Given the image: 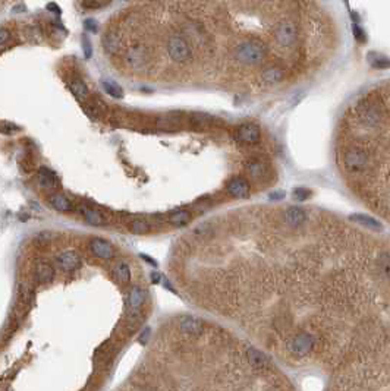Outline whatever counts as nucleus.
<instances>
[{
  "instance_id": "19",
  "label": "nucleus",
  "mask_w": 390,
  "mask_h": 391,
  "mask_svg": "<svg viewBox=\"0 0 390 391\" xmlns=\"http://www.w3.org/2000/svg\"><path fill=\"white\" fill-rule=\"evenodd\" d=\"M48 202H50V205L54 209H57L60 212H69V211L73 209V205L70 204V201L65 195H62V193H53V195H50L48 196Z\"/></svg>"
},
{
  "instance_id": "20",
  "label": "nucleus",
  "mask_w": 390,
  "mask_h": 391,
  "mask_svg": "<svg viewBox=\"0 0 390 391\" xmlns=\"http://www.w3.org/2000/svg\"><path fill=\"white\" fill-rule=\"evenodd\" d=\"M53 275H54V271H53V267L44 261L38 262L37 267H35V278L38 283H50L53 280Z\"/></svg>"
},
{
  "instance_id": "9",
  "label": "nucleus",
  "mask_w": 390,
  "mask_h": 391,
  "mask_svg": "<svg viewBox=\"0 0 390 391\" xmlns=\"http://www.w3.org/2000/svg\"><path fill=\"white\" fill-rule=\"evenodd\" d=\"M88 246H89L91 252L95 256L101 258V259H111L114 256V253H116V250L111 246V243L107 242V240H104V239H100V237L91 239L89 243H88Z\"/></svg>"
},
{
  "instance_id": "5",
  "label": "nucleus",
  "mask_w": 390,
  "mask_h": 391,
  "mask_svg": "<svg viewBox=\"0 0 390 391\" xmlns=\"http://www.w3.org/2000/svg\"><path fill=\"white\" fill-rule=\"evenodd\" d=\"M150 60H151V54L145 45H133V47L128 48L126 54H125L126 64L135 70L147 67Z\"/></svg>"
},
{
  "instance_id": "16",
  "label": "nucleus",
  "mask_w": 390,
  "mask_h": 391,
  "mask_svg": "<svg viewBox=\"0 0 390 391\" xmlns=\"http://www.w3.org/2000/svg\"><path fill=\"white\" fill-rule=\"evenodd\" d=\"M148 293L147 290L138 287V286H133L129 291V312H139V308L141 305L145 302Z\"/></svg>"
},
{
  "instance_id": "8",
  "label": "nucleus",
  "mask_w": 390,
  "mask_h": 391,
  "mask_svg": "<svg viewBox=\"0 0 390 391\" xmlns=\"http://www.w3.org/2000/svg\"><path fill=\"white\" fill-rule=\"evenodd\" d=\"M236 139L245 145H254L260 141V127L254 123L240 124L236 129Z\"/></svg>"
},
{
  "instance_id": "31",
  "label": "nucleus",
  "mask_w": 390,
  "mask_h": 391,
  "mask_svg": "<svg viewBox=\"0 0 390 391\" xmlns=\"http://www.w3.org/2000/svg\"><path fill=\"white\" fill-rule=\"evenodd\" d=\"M371 60V64L372 67L375 69H387L390 67V60L384 56H375L374 59H369Z\"/></svg>"
},
{
  "instance_id": "21",
  "label": "nucleus",
  "mask_w": 390,
  "mask_h": 391,
  "mask_svg": "<svg viewBox=\"0 0 390 391\" xmlns=\"http://www.w3.org/2000/svg\"><path fill=\"white\" fill-rule=\"evenodd\" d=\"M350 221L356 223V224H361L367 228H371V230H381V224L380 221H377L375 218L369 217V215H365V214H352L350 217Z\"/></svg>"
},
{
  "instance_id": "13",
  "label": "nucleus",
  "mask_w": 390,
  "mask_h": 391,
  "mask_svg": "<svg viewBox=\"0 0 390 391\" xmlns=\"http://www.w3.org/2000/svg\"><path fill=\"white\" fill-rule=\"evenodd\" d=\"M246 171L248 174L255 179V180H264L268 176V168L267 164L258 158H252L246 163Z\"/></svg>"
},
{
  "instance_id": "23",
  "label": "nucleus",
  "mask_w": 390,
  "mask_h": 391,
  "mask_svg": "<svg viewBox=\"0 0 390 391\" xmlns=\"http://www.w3.org/2000/svg\"><path fill=\"white\" fill-rule=\"evenodd\" d=\"M56 176L51 170L41 167L38 170V185L44 189H53L56 186Z\"/></svg>"
},
{
  "instance_id": "33",
  "label": "nucleus",
  "mask_w": 390,
  "mask_h": 391,
  "mask_svg": "<svg viewBox=\"0 0 390 391\" xmlns=\"http://www.w3.org/2000/svg\"><path fill=\"white\" fill-rule=\"evenodd\" d=\"M110 0H82V6L85 9H97L103 4H107Z\"/></svg>"
},
{
  "instance_id": "30",
  "label": "nucleus",
  "mask_w": 390,
  "mask_h": 391,
  "mask_svg": "<svg viewBox=\"0 0 390 391\" xmlns=\"http://www.w3.org/2000/svg\"><path fill=\"white\" fill-rule=\"evenodd\" d=\"M189 122L194 127H207L211 123V119L204 114H192Z\"/></svg>"
},
{
  "instance_id": "39",
  "label": "nucleus",
  "mask_w": 390,
  "mask_h": 391,
  "mask_svg": "<svg viewBox=\"0 0 390 391\" xmlns=\"http://www.w3.org/2000/svg\"><path fill=\"white\" fill-rule=\"evenodd\" d=\"M45 9H47V10H50V12H53L54 15H60V12H62V9H60V7L56 4V3H53V1H51V3H48V4L45 6Z\"/></svg>"
},
{
  "instance_id": "27",
  "label": "nucleus",
  "mask_w": 390,
  "mask_h": 391,
  "mask_svg": "<svg viewBox=\"0 0 390 391\" xmlns=\"http://www.w3.org/2000/svg\"><path fill=\"white\" fill-rule=\"evenodd\" d=\"M103 88H104V91H106L110 97H113V98H122V97H123V89H122V86L117 85L116 82L110 81V79H104V81H103Z\"/></svg>"
},
{
  "instance_id": "6",
  "label": "nucleus",
  "mask_w": 390,
  "mask_h": 391,
  "mask_svg": "<svg viewBox=\"0 0 390 391\" xmlns=\"http://www.w3.org/2000/svg\"><path fill=\"white\" fill-rule=\"evenodd\" d=\"M314 347V337L309 332H298L287 344V349L295 356H306Z\"/></svg>"
},
{
  "instance_id": "18",
  "label": "nucleus",
  "mask_w": 390,
  "mask_h": 391,
  "mask_svg": "<svg viewBox=\"0 0 390 391\" xmlns=\"http://www.w3.org/2000/svg\"><path fill=\"white\" fill-rule=\"evenodd\" d=\"M283 78H284V70L280 66H268L261 72V79L265 83H279Z\"/></svg>"
},
{
  "instance_id": "37",
  "label": "nucleus",
  "mask_w": 390,
  "mask_h": 391,
  "mask_svg": "<svg viewBox=\"0 0 390 391\" xmlns=\"http://www.w3.org/2000/svg\"><path fill=\"white\" fill-rule=\"evenodd\" d=\"M84 28L87 29V31H89V32H97V29H98V25H97V21H94V19H85L84 21Z\"/></svg>"
},
{
  "instance_id": "34",
  "label": "nucleus",
  "mask_w": 390,
  "mask_h": 391,
  "mask_svg": "<svg viewBox=\"0 0 390 391\" xmlns=\"http://www.w3.org/2000/svg\"><path fill=\"white\" fill-rule=\"evenodd\" d=\"M19 130V127L15 124V123H10V122H1V132L3 133H6V135H9V133H13V132H18Z\"/></svg>"
},
{
  "instance_id": "12",
  "label": "nucleus",
  "mask_w": 390,
  "mask_h": 391,
  "mask_svg": "<svg viewBox=\"0 0 390 391\" xmlns=\"http://www.w3.org/2000/svg\"><path fill=\"white\" fill-rule=\"evenodd\" d=\"M226 190L235 198H245L249 193V183L243 177H233L227 182Z\"/></svg>"
},
{
  "instance_id": "2",
  "label": "nucleus",
  "mask_w": 390,
  "mask_h": 391,
  "mask_svg": "<svg viewBox=\"0 0 390 391\" xmlns=\"http://www.w3.org/2000/svg\"><path fill=\"white\" fill-rule=\"evenodd\" d=\"M368 161H369V157L367 151L358 144L345 148L342 152V164L350 173H359V171L367 170Z\"/></svg>"
},
{
  "instance_id": "43",
  "label": "nucleus",
  "mask_w": 390,
  "mask_h": 391,
  "mask_svg": "<svg viewBox=\"0 0 390 391\" xmlns=\"http://www.w3.org/2000/svg\"><path fill=\"white\" fill-rule=\"evenodd\" d=\"M126 1H129V0H126Z\"/></svg>"
},
{
  "instance_id": "7",
  "label": "nucleus",
  "mask_w": 390,
  "mask_h": 391,
  "mask_svg": "<svg viewBox=\"0 0 390 391\" xmlns=\"http://www.w3.org/2000/svg\"><path fill=\"white\" fill-rule=\"evenodd\" d=\"M182 35H188V41L196 44V45H207L208 44V37L204 28L196 23V22H186L182 25Z\"/></svg>"
},
{
  "instance_id": "11",
  "label": "nucleus",
  "mask_w": 390,
  "mask_h": 391,
  "mask_svg": "<svg viewBox=\"0 0 390 391\" xmlns=\"http://www.w3.org/2000/svg\"><path fill=\"white\" fill-rule=\"evenodd\" d=\"M103 47H104V51L107 54L114 56L123 47V38H122V35L119 32H116V31H108L103 37Z\"/></svg>"
},
{
  "instance_id": "40",
  "label": "nucleus",
  "mask_w": 390,
  "mask_h": 391,
  "mask_svg": "<svg viewBox=\"0 0 390 391\" xmlns=\"http://www.w3.org/2000/svg\"><path fill=\"white\" fill-rule=\"evenodd\" d=\"M353 32H355V37H356V40H358V41H361V42H362V41H365L364 32L359 29V26H356V25H355V26H353Z\"/></svg>"
},
{
  "instance_id": "3",
  "label": "nucleus",
  "mask_w": 390,
  "mask_h": 391,
  "mask_svg": "<svg viewBox=\"0 0 390 391\" xmlns=\"http://www.w3.org/2000/svg\"><path fill=\"white\" fill-rule=\"evenodd\" d=\"M166 50L170 59L177 63H186L192 59V48L183 35H170L166 41Z\"/></svg>"
},
{
  "instance_id": "15",
  "label": "nucleus",
  "mask_w": 390,
  "mask_h": 391,
  "mask_svg": "<svg viewBox=\"0 0 390 391\" xmlns=\"http://www.w3.org/2000/svg\"><path fill=\"white\" fill-rule=\"evenodd\" d=\"M305 220H306V212L299 206H289L284 211V221L290 227H299L305 223Z\"/></svg>"
},
{
  "instance_id": "26",
  "label": "nucleus",
  "mask_w": 390,
  "mask_h": 391,
  "mask_svg": "<svg viewBox=\"0 0 390 391\" xmlns=\"http://www.w3.org/2000/svg\"><path fill=\"white\" fill-rule=\"evenodd\" d=\"M69 89H70V92H72L79 101L85 103V101L88 100V94H89V91H88L87 85H85L82 81H72V82L69 83Z\"/></svg>"
},
{
  "instance_id": "10",
  "label": "nucleus",
  "mask_w": 390,
  "mask_h": 391,
  "mask_svg": "<svg viewBox=\"0 0 390 391\" xmlns=\"http://www.w3.org/2000/svg\"><path fill=\"white\" fill-rule=\"evenodd\" d=\"M59 267L66 271V272H70L73 269H76L79 265H81V258L79 255L75 252V250H65L62 252L57 258H56Z\"/></svg>"
},
{
  "instance_id": "36",
  "label": "nucleus",
  "mask_w": 390,
  "mask_h": 391,
  "mask_svg": "<svg viewBox=\"0 0 390 391\" xmlns=\"http://www.w3.org/2000/svg\"><path fill=\"white\" fill-rule=\"evenodd\" d=\"M82 48H84V54H85V57L89 59V57H91V53H92V48H91V42H89V40H88L87 35L82 37Z\"/></svg>"
},
{
  "instance_id": "25",
  "label": "nucleus",
  "mask_w": 390,
  "mask_h": 391,
  "mask_svg": "<svg viewBox=\"0 0 390 391\" xmlns=\"http://www.w3.org/2000/svg\"><path fill=\"white\" fill-rule=\"evenodd\" d=\"M169 223L176 226V227H182V226H186L191 220V212L186 211V209H177L174 212H172L169 217H167Z\"/></svg>"
},
{
  "instance_id": "35",
  "label": "nucleus",
  "mask_w": 390,
  "mask_h": 391,
  "mask_svg": "<svg viewBox=\"0 0 390 391\" xmlns=\"http://www.w3.org/2000/svg\"><path fill=\"white\" fill-rule=\"evenodd\" d=\"M82 107H84L85 113H87L91 119L98 117V107H97V105H91V104H85V103H84Z\"/></svg>"
},
{
  "instance_id": "29",
  "label": "nucleus",
  "mask_w": 390,
  "mask_h": 391,
  "mask_svg": "<svg viewBox=\"0 0 390 391\" xmlns=\"http://www.w3.org/2000/svg\"><path fill=\"white\" fill-rule=\"evenodd\" d=\"M151 228L150 223H147L145 220H141V218H136L133 221H130V231L132 233H136V234H141V233H145Z\"/></svg>"
},
{
  "instance_id": "28",
  "label": "nucleus",
  "mask_w": 390,
  "mask_h": 391,
  "mask_svg": "<svg viewBox=\"0 0 390 391\" xmlns=\"http://www.w3.org/2000/svg\"><path fill=\"white\" fill-rule=\"evenodd\" d=\"M114 272H116V277H117V280L120 283H128L129 278H130V268L125 261H120V262L116 264Z\"/></svg>"
},
{
  "instance_id": "24",
  "label": "nucleus",
  "mask_w": 390,
  "mask_h": 391,
  "mask_svg": "<svg viewBox=\"0 0 390 391\" xmlns=\"http://www.w3.org/2000/svg\"><path fill=\"white\" fill-rule=\"evenodd\" d=\"M155 127L161 129V130H174L180 126L179 119L176 117H170V116H160L155 119Z\"/></svg>"
},
{
  "instance_id": "32",
  "label": "nucleus",
  "mask_w": 390,
  "mask_h": 391,
  "mask_svg": "<svg viewBox=\"0 0 390 391\" xmlns=\"http://www.w3.org/2000/svg\"><path fill=\"white\" fill-rule=\"evenodd\" d=\"M292 195H293V198L296 201H305V199H308L311 196V192L308 189H305V187H296V189H293Z\"/></svg>"
},
{
  "instance_id": "42",
  "label": "nucleus",
  "mask_w": 390,
  "mask_h": 391,
  "mask_svg": "<svg viewBox=\"0 0 390 391\" xmlns=\"http://www.w3.org/2000/svg\"><path fill=\"white\" fill-rule=\"evenodd\" d=\"M273 1H280V0H273Z\"/></svg>"
},
{
  "instance_id": "1",
  "label": "nucleus",
  "mask_w": 390,
  "mask_h": 391,
  "mask_svg": "<svg viewBox=\"0 0 390 391\" xmlns=\"http://www.w3.org/2000/svg\"><path fill=\"white\" fill-rule=\"evenodd\" d=\"M267 54V47L262 41L257 38H248L236 44L233 50V57L242 64H258L264 60Z\"/></svg>"
},
{
  "instance_id": "38",
  "label": "nucleus",
  "mask_w": 390,
  "mask_h": 391,
  "mask_svg": "<svg viewBox=\"0 0 390 391\" xmlns=\"http://www.w3.org/2000/svg\"><path fill=\"white\" fill-rule=\"evenodd\" d=\"M9 35H10L9 29L1 28V31H0V41H1V45H3V47L6 45V42H7V40H9Z\"/></svg>"
},
{
  "instance_id": "4",
  "label": "nucleus",
  "mask_w": 390,
  "mask_h": 391,
  "mask_svg": "<svg viewBox=\"0 0 390 391\" xmlns=\"http://www.w3.org/2000/svg\"><path fill=\"white\" fill-rule=\"evenodd\" d=\"M273 40L282 48H290L298 41V26L293 21L279 22L273 28Z\"/></svg>"
},
{
  "instance_id": "14",
  "label": "nucleus",
  "mask_w": 390,
  "mask_h": 391,
  "mask_svg": "<svg viewBox=\"0 0 390 391\" xmlns=\"http://www.w3.org/2000/svg\"><path fill=\"white\" fill-rule=\"evenodd\" d=\"M179 329L183 334H189V335H198L202 332L204 329V324L201 319L192 318V316H185L179 321Z\"/></svg>"
},
{
  "instance_id": "41",
  "label": "nucleus",
  "mask_w": 390,
  "mask_h": 391,
  "mask_svg": "<svg viewBox=\"0 0 390 391\" xmlns=\"http://www.w3.org/2000/svg\"><path fill=\"white\" fill-rule=\"evenodd\" d=\"M283 196H284V192H283V190H277V192H273V193H270V199H273V201L282 199Z\"/></svg>"
},
{
  "instance_id": "17",
  "label": "nucleus",
  "mask_w": 390,
  "mask_h": 391,
  "mask_svg": "<svg viewBox=\"0 0 390 391\" xmlns=\"http://www.w3.org/2000/svg\"><path fill=\"white\" fill-rule=\"evenodd\" d=\"M246 357H248V362L252 368L255 369H267L270 362L267 359V356H264L261 351H258L257 349L254 347H249L246 350Z\"/></svg>"
},
{
  "instance_id": "22",
  "label": "nucleus",
  "mask_w": 390,
  "mask_h": 391,
  "mask_svg": "<svg viewBox=\"0 0 390 391\" xmlns=\"http://www.w3.org/2000/svg\"><path fill=\"white\" fill-rule=\"evenodd\" d=\"M79 211L84 215L87 223H89L92 226H104L106 224V218L98 211H95L92 208H88V206H81Z\"/></svg>"
}]
</instances>
